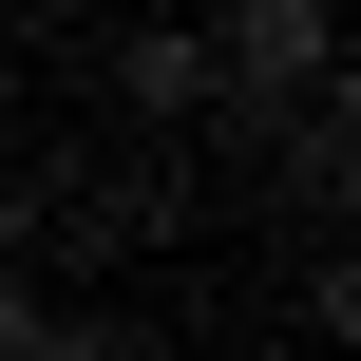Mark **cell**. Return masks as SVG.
Instances as JSON below:
<instances>
[{"mask_svg":"<svg viewBox=\"0 0 361 361\" xmlns=\"http://www.w3.org/2000/svg\"><path fill=\"white\" fill-rule=\"evenodd\" d=\"M95 76H114V114H133L152 152H190V133H209V57H190V19H133V38H95Z\"/></svg>","mask_w":361,"mask_h":361,"instance_id":"obj_1","label":"cell"},{"mask_svg":"<svg viewBox=\"0 0 361 361\" xmlns=\"http://www.w3.org/2000/svg\"><path fill=\"white\" fill-rule=\"evenodd\" d=\"M38 361H152V343H133V305H57V324H38Z\"/></svg>","mask_w":361,"mask_h":361,"instance_id":"obj_2","label":"cell"},{"mask_svg":"<svg viewBox=\"0 0 361 361\" xmlns=\"http://www.w3.org/2000/svg\"><path fill=\"white\" fill-rule=\"evenodd\" d=\"M38 324H57V286H38V267H0V361H38Z\"/></svg>","mask_w":361,"mask_h":361,"instance_id":"obj_3","label":"cell"},{"mask_svg":"<svg viewBox=\"0 0 361 361\" xmlns=\"http://www.w3.org/2000/svg\"><path fill=\"white\" fill-rule=\"evenodd\" d=\"M0 267H38V171L0 152Z\"/></svg>","mask_w":361,"mask_h":361,"instance_id":"obj_4","label":"cell"}]
</instances>
